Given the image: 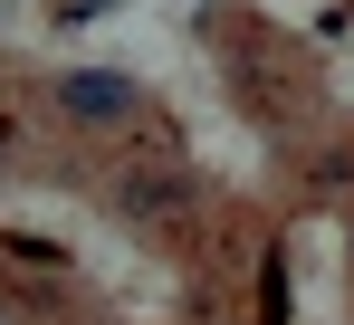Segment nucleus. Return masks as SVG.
<instances>
[{"label":"nucleus","instance_id":"f257e3e1","mask_svg":"<svg viewBox=\"0 0 354 325\" xmlns=\"http://www.w3.org/2000/svg\"><path fill=\"white\" fill-rule=\"evenodd\" d=\"M58 106L77 115V124H115V115L134 106V86H124L115 67H86V77H67V86H58Z\"/></svg>","mask_w":354,"mask_h":325}]
</instances>
